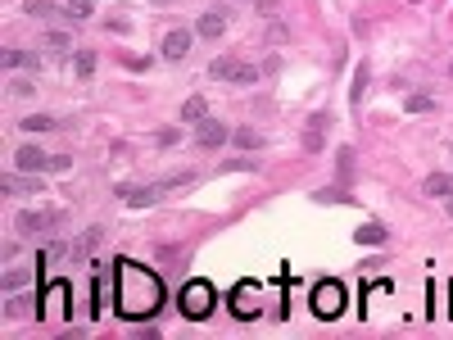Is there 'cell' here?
<instances>
[{"instance_id": "1", "label": "cell", "mask_w": 453, "mask_h": 340, "mask_svg": "<svg viewBox=\"0 0 453 340\" xmlns=\"http://www.w3.org/2000/svg\"><path fill=\"white\" fill-rule=\"evenodd\" d=\"M118 309L123 318H145L164 304V286L150 268H132V263H118Z\"/></svg>"}, {"instance_id": "2", "label": "cell", "mask_w": 453, "mask_h": 340, "mask_svg": "<svg viewBox=\"0 0 453 340\" xmlns=\"http://www.w3.org/2000/svg\"><path fill=\"white\" fill-rule=\"evenodd\" d=\"M340 309H345V286L340 282L313 286V313H318V318H340Z\"/></svg>"}, {"instance_id": "3", "label": "cell", "mask_w": 453, "mask_h": 340, "mask_svg": "<svg viewBox=\"0 0 453 340\" xmlns=\"http://www.w3.org/2000/svg\"><path fill=\"white\" fill-rule=\"evenodd\" d=\"M209 309H213V286L209 282H191L182 291V313L186 318H204Z\"/></svg>"}, {"instance_id": "4", "label": "cell", "mask_w": 453, "mask_h": 340, "mask_svg": "<svg viewBox=\"0 0 453 340\" xmlns=\"http://www.w3.org/2000/svg\"><path fill=\"white\" fill-rule=\"evenodd\" d=\"M222 141H232V132H227L222 123H213V118H204V123L195 127V146L200 150H218Z\"/></svg>"}, {"instance_id": "5", "label": "cell", "mask_w": 453, "mask_h": 340, "mask_svg": "<svg viewBox=\"0 0 453 340\" xmlns=\"http://www.w3.org/2000/svg\"><path fill=\"white\" fill-rule=\"evenodd\" d=\"M0 191L5 195H41V182H37V173H10V177H0Z\"/></svg>"}, {"instance_id": "6", "label": "cell", "mask_w": 453, "mask_h": 340, "mask_svg": "<svg viewBox=\"0 0 453 340\" xmlns=\"http://www.w3.org/2000/svg\"><path fill=\"white\" fill-rule=\"evenodd\" d=\"M222 32H227V10H209V14L195 19V37L213 41V37H222Z\"/></svg>"}, {"instance_id": "7", "label": "cell", "mask_w": 453, "mask_h": 340, "mask_svg": "<svg viewBox=\"0 0 453 340\" xmlns=\"http://www.w3.org/2000/svg\"><path fill=\"white\" fill-rule=\"evenodd\" d=\"M186 55H191V32H186V28H173V32L164 37V59H168V64H177V59H186Z\"/></svg>"}, {"instance_id": "8", "label": "cell", "mask_w": 453, "mask_h": 340, "mask_svg": "<svg viewBox=\"0 0 453 340\" xmlns=\"http://www.w3.org/2000/svg\"><path fill=\"white\" fill-rule=\"evenodd\" d=\"M14 168L19 173H41V168H50V155H41L37 146H19L14 150Z\"/></svg>"}, {"instance_id": "9", "label": "cell", "mask_w": 453, "mask_h": 340, "mask_svg": "<svg viewBox=\"0 0 453 340\" xmlns=\"http://www.w3.org/2000/svg\"><path fill=\"white\" fill-rule=\"evenodd\" d=\"M118 200H123L127 209H145V204L159 200V186H118Z\"/></svg>"}, {"instance_id": "10", "label": "cell", "mask_w": 453, "mask_h": 340, "mask_svg": "<svg viewBox=\"0 0 453 340\" xmlns=\"http://www.w3.org/2000/svg\"><path fill=\"white\" fill-rule=\"evenodd\" d=\"M14 227H19L23 236H32V232H46V227H59V214H32V209H23Z\"/></svg>"}, {"instance_id": "11", "label": "cell", "mask_w": 453, "mask_h": 340, "mask_svg": "<svg viewBox=\"0 0 453 340\" xmlns=\"http://www.w3.org/2000/svg\"><path fill=\"white\" fill-rule=\"evenodd\" d=\"M422 191H426V195H435V200H453V173H431Z\"/></svg>"}, {"instance_id": "12", "label": "cell", "mask_w": 453, "mask_h": 340, "mask_svg": "<svg viewBox=\"0 0 453 340\" xmlns=\"http://www.w3.org/2000/svg\"><path fill=\"white\" fill-rule=\"evenodd\" d=\"M322 141H327V114L309 118V127H304V150H322Z\"/></svg>"}, {"instance_id": "13", "label": "cell", "mask_w": 453, "mask_h": 340, "mask_svg": "<svg viewBox=\"0 0 453 340\" xmlns=\"http://www.w3.org/2000/svg\"><path fill=\"white\" fill-rule=\"evenodd\" d=\"M236 68H241V59H232V55H218V59L209 64V78H213V82H232V78H236Z\"/></svg>"}, {"instance_id": "14", "label": "cell", "mask_w": 453, "mask_h": 340, "mask_svg": "<svg viewBox=\"0 0 453 340\" xmlns=\"http://www.w3.org/2000/svg\"><path fill=\"white\" fill-rule=\"evenodd\" d=\"M386 227H381V223H363V227H358V232H354V241L358 245H386Z\"/></svg>"}, {"instance_id": "15", "label": "cell", "mask_w": 453, "mask_h": 340, "mask_svg": "<svg viewBox=\"0 0 453 340\" xmlns=\"http://www.w3.org/2000/svg\"><path fill=\"white\" fill-rule=\"evenodd\" d=\"M41 50H46V55H68L73 41H68L64 32H46V37H41Z\"/></svg>"}, {"instance_id": "16", "label": "cell", "mask_w": 453, "mask_h": 340, "mask_svg": "<svg viewBox=\"0 0 453 340\" xmlns=\"http://www.w3.org/2000/svg\"><path fill=\"white\" fill-rule=\"evenodd\" d=\"M204 118H209V105H204L200 96H191L182 105V123H204Z\"/></svg>"}, {"instance_id": "17", "label": "cell", "mask_w": 453, "mask_h": 340, "mask_svg": "<svg viewBox=\"0 0 453 340\" xmlns=\"http://www.w3.org/2000/svg\"><path fill=\"white\" fill-rule=\"evenodd\" d=\"M23 14H32V19H55V14H64V10L50 5V0H23Z\"/></svg>"}, {"instance_id": "18", "label": "cell", "mask_w": 453, "mask_h": 340, "mask_svg": "<svg viewBox=\"0 0 453 340\" xmlns=\"http://www.w3.org/2000/svg\"><path fill=\"white\" fill-rule=\"evenodd\" d=\"M232 141H236L241 150H259V146H263V132H254V127H236Z\"/></svg>"}, {"instance_id": "19", "label": "cell", "mask_w": 453, "mask_h": 340, "mask_svg": "<svg viewBox=\"0 0 453 340\" xmlns=\"http://www.w3.org/2000/svg\"><path fill=\"white\" fill-rule=\"evenodd\" d=\"M367 78H372V68H367V59H363V64H358V73H354V87H349V100H354V105L367 96Z\"/></svg>"}, {"instance_id": "20", "label": "cell", "mask_w": 453, "mask_h": 340, "mask_svg": "<svg viewBox=\"0 0 453 340\" xmlns=\"http://www.w3.org/2000/svg\"><path fill=\"white\" fill-rule=\"evenodd\" d=\"M91 295H96V318H100V309L109 304V272H96V282H91Z\"/></svg>"}, {"instance_id": "21", "label": "cell", "mask_w": 453, "mask_h": 340, "mask_svg": "<svg viewBox=\"0 0 453 340\" xmlns=\"http://www.w3.org/2000/svg\"><path fill=\"white\" fill-rule=\"evenodd\" d=\"M404 109H408V114H431L435 100H431V96H422V91H413V96L404 100Z\"/></svg>"}, {"instance_id": "22", "label": "cell", "mask_w": 453, "mask_h": 340, "mask_svg": "<svg viewBox=\"0 0 453 340\" xmlns=\"http://www.w3.org/2000/svg\"><path fill=\"white\" fill-rule=\"evenodd\" d=\"M19 127H23V132H50V127H55V118H50V114H28Z\"/></svg>"}, {"instance_id": "23", "label": "cell", "mask_w": 453, "mask_h": 340, "mask_svg": "<svg viewBox=\"0 0 453 340\" xmlns=\"http://www.w3.org/2000/svg\"><path fill=\"white\" fill-rule=\"evenodd\" d=\"M23 64H37V55H23V50L19 46H10V50H5V68H23Z\"/></svg>"}, {"instance_id": "24", "label": "cell", "mask_w": 453, "mask_h": 340, "mask_svg": "<svg viewBox=\"0 0 453 340\" xmlns=\"http://www.w3.org/2000/svg\"><path fill=\"white\" fill-rule=\"evenodd\" d=\"M73 64H78V78H91V73H96V50H78Z\"/></svg>"}, {"instance_id": "25", "label": "cell", "mask_w": 453, "mask_h": 340, "mask_svg": "<svg viewBox=\"0 0 453 340\" xmlns=\"http://www.w3.org/2000/svg\"><path fill=\"white\" fill-rule=\"evenodd\" d=\"M195 177L191 173H177V177H164V182H159V195H168V191H182V186H191Z\"/></svg>"}, {"instance_id": "26", "label": "cell", "mask_w": 453, "mask_h": 340, "mask_svg": "<svg viewBox=\"0 0 453 340\" xmlns=\"http://www.w3.org/2000/svg\"><path fill=\"white\" fill-rule=\"evenodd\" d=\"M232 82H236V87H250V82H259V68H254V64H241Z\"/></svg>"}, {"instance_id": "27", "label": "cell", "mask_w": 453, "mask_h": 340, "mask_svg": "<svg viewBox=\"0 0 453 340\" xmlns=\"http://www.w3.org/2000/svg\"><path fill=\"white\" fill-rule=\"evenodd\" d=\"M64 10L73 14V19H91V0H64Z\"/></svg>"}, {"instance_id": "28", "label": "cell", "mask_w": 453, "mask_h": 340, "mask_svg": "<svg viewBox=\"0 0 453 340\" xmlns=\"http://www.w3.org/2000/svg\"><path fill=\"white\" fill-rule=\"evenodd\" d=\"M100 236H105L100 227H91V232L82 236V245H78V259H82V254H91V250H96V245H100Z\"/></svg>"}, {"instance_id": "29", "label": "cell", "mask_w": 453, "mask_h": 340, "mask_svg": "<svg viewBox=\"0 0 453 340\" xmlns=\"http://www.w3.org/2000/svg\"><path fill=\"white\" fill-rule=\"evenodd\" d=\"M336 159H340V182H349V173H354V150L345 146V150H340Z\"/></svg>"}, {"instance_id": "30", "label": "cell", "mask_w": 453, "mask_h": 340, "mask_svg": "<svg viewBox=\"0 0 453 340\" xmlns=\"http://www.w3.org/2000/svg\"><path fill=\"white\" fill-rule=\"evenodd\" d=\"M10 91H14V96H32L37 87H32V78H14V82H10Z\"/></svg>"}, {"instance_id": "31", "label": "cell", "mask_w": 453, "mask_h": 340, "mask_svg": "<svg viewBox=\"0 0 453 340\" xmlns=\"http://www.w3.org/2000/svg\"><path fill=\"white\" fill-rule=\"evenodd\" d=\"M50 168H55V173H68V168H73V159H68V155H50Z\"/></svg>"}, {"instance_id": "32", "label": "cell", "mask_w": 453, "mask_h": 340, "mask_svg": "<svg viewBox=\"0 0 453 340\" xmlns=\"http://www.w3.org/2000/svg\"><path fill=\"white\" fill-rule=\"evenodd\" d=\"M23 286V272H5V291H19Z\"/></svg>"}, {"instance_id": "33", "label": "cell", "mask_w": 453, "mask_h": 340, "mask_svg": "<svg viewBox=\"0 0 453 340\" xmlns=\"http://www.w3.org/2000/svg\"><path fill=\"white\" fill-rule=\"evenodd\" d=\"M449 214H453V200H449Z\"/></svg>"}, {"instance_id": "34", "label": "cell", "mask_w": 453, "mask_h": 340, "mask_svg": "<svg viewBox=\"0 0 453 340\" xmlns=\"http://www.w3.org/2000/svg\"><path fill=\"white\" fill-rule=\"evenodd\" d=\"M449 73H453V64H449Z\"/></svg>"}, {"instance_id": "35", "label": "cell", "mask_w": 453, "mask_h": 340, "mask_svg": "<svg viewBox=\"0 0 453 340\" xmlns=\"http://www.w3.org/2000/svg\"><path fill=\"white\" fill-rule=\"evenodd\" d=\"M155 5H159V0H155Z\"/></svg>"}]
</instances>
